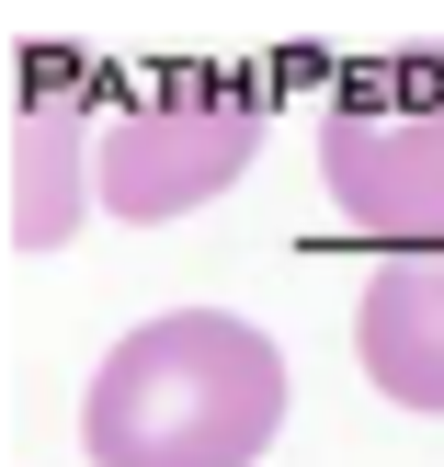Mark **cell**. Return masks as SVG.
I'll return each instance as SVG.
<instances>
[{
  "label": "cell",
  "instance_id": "cell-1",
  "mask_svg": "<svg viewBox=\"0 0 444 467\" xmlns=\"http://www.w3.org/2000/svg\"><path fill=\"white\" fill-rule=\"evenodd\" d=\"M285 433V354L228 308L137 319L80 400L91 467H251Z\"/></svg>",
  "mask_w": 444,
  "mask_h": 467
},
{
  "label": "cell",
  "instance_id": "cell-2",
  "mask_svg": "<svg viewBox=\"0 0 444 467\" xmlns=\"http://www.w3.org/2000/svg\"><path fill=\"white\" fill-rule=\"evenodd\" d=\"M319 182L387 251H444V57H399L319 114Z\"/></svg>",
  "mask_w": 444,
  "mask_h": 467
},
{
  "label": "cell",
  "instance_id": "cell-4",
  "mask_svg": "<svg viewBox=\"0 0 444 467\" xmlns=\"http://www.w3.org/2000/svg\"><path fill=\"white\" fill-rule=\"evenodd\" d=\"M354 365L399 410H444V251L377 263V285L354 308Z\"/></svg>",
  "mask_w": 444,
  "mask_h": 467
},
{
  "label": "cell",
  "instance_id": "cell-3",
  "mask_svg": "<svg viewBox=\"0 0 444 467\" xmlns=\"http://www.w3.org/2000/svg\"><path fill=\"white\" fill-rule=\"evenodd\" d=\"M251 137H263V91L217 80V68H182V80L103 114V205L114 217H182V205L240 182Z\"/></svg>",
  "mask_w": 444,
  "mask_h": 467
}]
</instances>
